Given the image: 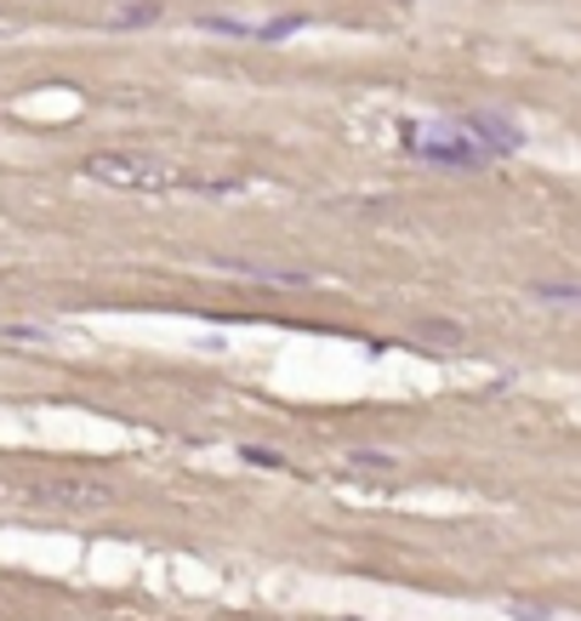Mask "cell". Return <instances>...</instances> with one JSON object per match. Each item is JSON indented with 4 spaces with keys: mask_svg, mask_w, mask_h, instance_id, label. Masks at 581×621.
Masks as SVG:
<instances>
[{
    "mask_svg": "<svg viewBox=\"0 0 581 621\" xmlns=\"http://www.w3.org/2000/svg\"><path fill=\"white\" fill-rule=\"evenodd\" d=\"M228 274H251V280H268V285H308L314 274L308 269H268V263H223Z\"/></svg>",
    "mask_w": 581,
    "mask_h": 621,
    "instance_id": "5",
    "label": "cell"
},
{
    "mask_svg": "<svg viewBox=\"0 0 581 621\" xmlns=\"http://www.w3.org/2000/svg\"><path fill=\"white\" fill-rule=\"evenodd\" d=\"M348 468H394V456H383V450H348Z\"/></svg>",
    "mask_w": 581,
    "mask_h": 621,
    "instance_id": "9",
    "label": "cell"
},
{
    "mask_svg": "<svg viewBox=\"0 0 581 621\" xmlns=\"http://www.w3.org/2000/svg\"><path fill=\"white\" fill-rule=\"evenodd\" d=\"M410 337H422V342H439V348H462V325L456 319H417L410 325Z\"/></svg>",
    "mask_w": 581,
    "mask_h": 621,
    "instance_id": "7",
    "label": "cell"
},
{
    "mask_svg": "<svg viewBox=\"0 0 581 621\" xmlns=\"http://www.w3.org/2000/svg\"><path fill=\"white\" fill-rule=\"evenodd\" d=\"M530 297L547 303V308H581V285H570V280H536Z\"/></svg>",
    "mask_w": 581,
    "mask_h": 621,
    "instance_id": "6",
    "label": "cell"
},
{
    "mask_svg": "<svg viewBox=\"0 0 581 621\" xmlns=\"http://www.w3.org/2000/svg\"><path fill=\"white\" fill-rule=\"evenodd\" d=\"M154 12H160V7H126L115 23H154Z\"/></svg>",
    "mask_w": 581,
    "mask_h": 621,
    "instance_id": "10",
    "label": "cell"
},
{
    "mask_svg": "<svg viewBox=\"0 0 581 621\" xmlns=\"http://www.w3.org/2000/svg\"><path fill=\"white\" fill-rule=\"evenodd\" d=\"M80 177L103 183V188H120V194H239L246 177H205L189 172L165 154L149 149H103L80 160Z\"/></svg>",
    "mask_w": 581,
    "mask_h": 621,
    "instance_id": "1",
    "label": "cell"
},
{
    "mask_svg": "<svg viewBox=\"0 0 581 621\" xmlns=\"http://www.w3.org/2000/svg\"><path fill=\"white\" fill-rule=\"evenodd\" d=\"M239 456H246V462H257V468H286V456H280V450H268V445H246Z\"/></svg>",
    "mask_w": 581,
    "mask_h": 621,
    "instance_id": "8",
    "label": "cell"
},
{
    "mask_svg": "<svg viewBox=\"0 0 581 621\" xmlns=\"http://www.w3.org/2000/svg\"><path fill=\"white\" fill-rule=\"evenodd\" d=\"M405 154L422 160V166H451V172H485L496 166L491 143L467 126V115L456 120H405Z\"/></svg>",
    "mask_w": 581,
    "mask_h": 621,
    "instance_id": "2",
    "label": "cell"
},
{
    "mask_svg": "<svg viewBox=\"0 0 581 621\" xmlns=\"http://www.w3.org/2000/svg\"><path fill=\"white\" fill-rule=\"evenodd\" d=\"M212 35H234V41H286V35H297V29L308 23L302 12H291V18H280V23H239V18H200Z\"/></svg>",
    "mask_w": 581,
    "mask_h": 621,
    "instance_id": "4",
    "label": "cell"
},
{
    "mask_svg": "<svg viewBox=\"0 0 581 621\" xmlns=\"http://www.w3.org/2000/svg\"><path fill=\"white\" fill-rule=\"evenodd\" d=\"M29 502L57 508V513H92V508H109L115 502V484H103L92 473H41L23 484Z\"/></svg>",
    "mask_w": 581,
    "mask_h": 621,
    "instance_id": "3",
    "label": "cell"
}]
</instances>
